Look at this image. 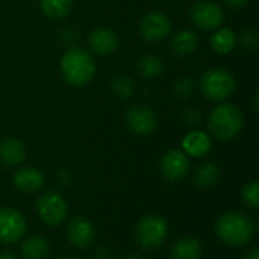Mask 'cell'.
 <instances>
[{
    "label": "cell",
    "mask_w": 259,
    "mask_h": 259,
    "mask_svg": "<svg viewBox=\"0 0 259 259\" xmlns=\"http://www.w3.org/2000/svg\"><path fill=\"white\" fill-rule=\"evenodd\" d=\"M220 179V168L214 162H203L200 167H197L194 175V182L197 187L206 190L214 187Z\"/></svg>",
    "instance_id": "44dd1931"
},
{
    "label": "cell",
    "mask_w": 259,
    "mask_h": 259,
    "mask_svg": "<svg viewBox=\"0 0 259 259\" xmlns=\"http://www.w3.org/2000/svg\"><path fill=\"white\" fill-rule=\"evenodd\" d=\"M168 235V225L161 215H146L143 217L137 228L135 237L138 244L146 250L159 249Z\"/></svg>",
    "instance_id": "5b68a950"
},
{
    "label": "cell",
    "mask_w": 259,
    "mask_h": 259,
    "mask_svg": "<svg viewBox=\"0 0 259 259\" xmlns=\"http://www.w3.org/2000/svg\"><path fill=\"white\" fill-rule=\"evenodd\" d=\"M159 168H161L162 176L167 181L178 182V181H182L187 176V173L190 170V161H188V156L184 152H181V150H168L162 156Z\"/></svg>",
    "instance_id": "7c38bea8"
},
{
    "label": "cell",
    "mask_w": 259,
    "mask_h": 259,
    "mask_svg": "<svg viewBox=\"0 0 259 259\" xmlns=\"http://www.w3.org/2000/svg\"><path fill=\"white\" fill-rule=\"evenodd\" d=\"M240 42L246 50H255L258 47V33L255 30H244L240 36Z\"/></svg>",
    "instance_id": "4316f807"
},
{
    "label": "cell",
    "mask_w": 259,
    "mask_h": 259,
    "mask_svg": "<svg viewBox=\"0 0 259 259\" xmlns=\"http://www.w3.org/2000/svg\"><path fill=\"white\" fill-rule=\"evenodd\" d=\"M199 46V36L193 30H181L171 38V47L173 52L178 53L179 56H188L196 52Z\"/></svg>",
    "instance_id": "ac0fdd59"
},
{
    "label": "cell",
    "mask_w": 259,
    "mask_h": 259,
    "mask_svg": "<svg viewBox=\"0 0 259 259\" xmlns=\"http://www.w3.org/2000/svg\"><path fill=\"white\" fill-rule=\"evenodd\" d=\"M244 126V115L241 109L234 103H220L215 106L208 117V129L209 132L222 140L229 141L235 138Z\"/></svg>",
    "instance_id": "3957f363"
},
{
    "label": "cell",
    "mask_w": 259,
    "mask_h": 259,
    "mask_svg": "<svg viewBox=\"0 0 259 259\" xmlns=\"http://www.w3.org/2000/svg\"><path fill=\"white\" fill-rule=\"evenodd\" d=\"M26 220L14 208H0V241L6 244L17 243L24 237Z\"/></svg>",
    "instance_id": "9c48e42d"
},
{
    "label": "cell",
    "mask_w": 259,
    "mask_h": 259,
    "mask_svg": "<svg viewBox=\"0 0 259 259\" xmlns=\"http://www.w3.org/2000/svg\"><path fill=\"white\" fill-rule=\"evenodd\" d=\"M14 185L23 193H36L44 187V175L35 167L20 168L14 175Z\"/></svg>",
    "instance_id": "5bb4252c"
},
{
    "label": "cell",
    "mask_w": 259,
    "mask_h": 259,
    "mask_svg": "<svg viewBox=\"0 0 259 259\" xmlns=\"http://www.w3.org/2000/svg\"><path fill=\"white\" fill-rule=\"evenodd\" d=\"M39 3L44 15L52 20H61L67 17L73 8V0H39Z\"/></svg>",
    "instance_id": "603a6c76"
},
{
    "label": "cell",
    "mask_w": 259,
    "mask_h": 259,
    "mask_svg": "<svg viewBox=\"0 0 259 259\" xmlns=\"http://www.w3.org/2000/svg\"><path fill=\"white\" fill-rule=\"evenodd\" d=\"M61 74L71 87H83L93 80L96 62L88 50L71 47L61 58Z\"/></svg>",
    "instance_id": "6da1fadb"
},
{
    "label": "cell",
    "mask_w": 259,
    "mask_h": 259,
    "mask_svg": "<svg viewBox=\"0 0 259 259\" xmlns=\"http://www.w3.org/2000/svg\"><path fill=\"white\" fill-rule=\"evenodd\" d=\"M250 0H225V3L231 8H235V9H240V8H244Z\"/></svg>",
    "instance_id": "f546056e"
},
{
    "label": "cell",
    "mask_w": 259,
    "mask_h": 259,
    "mask_svg": "<svg viewBox=\"0 0 259 259\" xmlns=\"http://www.w3.org/2000/svg\"><path fill=\"white\" fill-rule=\"evenodd\" d=\"M134 80L126 76H117L111 82V91L118 97V99H131L134 94Z\"/></svg>",
    "instance_id": "cb8c5ba5"
},
{
    "label": "cell",
    "mask_w": 259,
    "mask_h": 259,
    "mask_svg": "<svg viewBox=\"0 0 259 259\" xmlns=\"http://www.w3.org/2000/svg\"><path fill=\"white\" fill-rule=\"evenodd\" d=\"M49 252V241L42 237H29L21 244V255L24 259H46Z\"/></svg>",
    "instance_id": "ffe728a7"
},
{
    "label": "cell",
    "mask_w": 259,
    "mask_h": 259,
    "mask_svg": "<svg viewBox=\"0 0 259 259\" xmlns=\"http://www.w3.org/2000/svg\"><path fill=\"white\" fill-rule=\"evenodd\" d=\"M124 259H144L141 255H129V256H126Z\"/></svg>",
    "instance_id": "836d02e7"
},
{
    "label": "cell",
    "mask_w": 259,
    "mask_h": 259,
    "mask_svg": "<svg viewBox=\"0 0 259 259\" xmlns=\"http://www.w3.org/2000/svg\"><path fill=\"white\" fill-rule=\"evenodd\" d=\"M191 23L200 30H214L219 29L225 21V12L222 6L211 0H202L191 6L190 9Z\"/></svg>",
    "instance_id": "8992f818"
},
{
    "label": "cell",
    "mask_w": 259,
    "mask_h": 259,
    "mask_svg": "<svg viewBox=\"0 0 259 259\" xmlns=\"http://www.w3.org/2000/svg\"><path fill=\"white\" fill-rule=\"evenodd\" d=\"M199 120H200V114H199L194 108L187 109V121H185V123H188V124H196Z\"/></svg>",
    "instance_id": "f1b7e54d"
},
{
    "label": "cell",
    "mask_w": 259,
    "mask_h": 259,
    "mask_svg": "<svg viewBox=\"0 0 259 259\" xmlns=\"http://www.w3.org/2000/svg\"><path fill=\"white\" fill-rule=\"evenodd\" d=\"M137 68L141 73V76H144L147 79H155V77H158V76H161L164 73L165 64H164L162 58H159L158 55L149 53V55H144L138 61Z\"/></svg>",
    "instance_id": "7402d4cb"
},
{
    "label": "cell",
    "mask_w": 259,
    "mask_h": 259,
    "mask_svg": "<svg viewBox=\"0 0 259 259\" xmlns=\"http://www.w3.org/2000/svg\"><path fill=\"white\" fill-rule=\"evenodd\" d=\"M237 44V35L229 27H222L214 32L211 36V46L215 53L219 55H229Z\"/></svg>",
    "instance_id": "d6986e66"
},
{
    "label": "cell",
    "mask_w": 259,
    "mask_h": 259,
    "mask_svg": "<svg viewBox=\"0 0 259 259\" xmlns=\"http://www.w3.org/2000/svg\"><path fill=\"white\" fill-rule=\"evenodd\" d=\"M59 259H79V258H76V256H62V258H59Z\"/></svg>",
    "instance_id": "e575fe53"
},
{
    "label": "cell",
    "mask_w": 259,
    "mask_h": 259,
    "mask_svg": "<svg viewBox=\"0 0 259 259\" xmlns=\"http://www.w3.org/2000/svg\"><path fill=\"white\" fill-rule=\"evenodd\" d=\"M202 244L194 237H181L170 247V259H200Z\"/></svg>",
    "instance_id": "e0dca14e"
},
{
    "label": "cell",
    "mask_w": 259,
    "mask_h": 259,
    "mask_svg": "<svg viewBox=\"0 0 259 259\" xmlns=\"http://www.w3.org/2000/svg\"><path fill=\"white\" fill-rule=\"evenodd\" d=\"M140 33L147 42H159L171 33V20L161 11L149 12L141 20Z\"/></svg>",
    "instance_id": "ba28073f"
},
{
    "label": "cell",
    "mask_w": 259,
    "mask_h": 259,
    "mask_svg": "<svg viewBox=\"0 0 259 259\" xmlns=\"http://www.w3.org/2000/svg\"><path fill=\"white\" fill-rule=\"evenodd\" d=\"M244 259H259L258 247H253V249H250V252H247V255L244 256Z\"/></svg>",
    "instance_id": "4dcf8cb0"
},
{
    "label": "cell",
    "mask_w": 259,
    "mask_h": 259,
    "mask_svg": "<svg viewBox=\"0 0 259 259\" xmlns=\"http://www.w3.org/2000/svg\"><path fill=\"white\" fill-rule=\"evenodd\" d=\"M88 44H90V49L93 53H96L99 56H108L118 50L120 38H118L117 32H114L112 29L99 27L91 32V35L88 38Z\"/></svg>",
    "instance_id": "4fadbf2b"
},
{
    "label": "cell",
    "mask_w": 259,
    "mask_h": 259,
    "mask_svg": "<svg viewBox=\"0 0 259 259\" xmlns=\"http://www.w3.org/2000/svg\"><path fill=\"white\" fill-rule=\"evenodd\" d=\"M94 259H114V253L108 247H97Z\"/></svg>",
    "instance_id": "83f0119b"
},
{
    "label": "cell",
    "mask_w": 259,
    "mask_h": 259,
    "mask_svg": "<svg viewBox=\"0 0 259 259\" xmlns=\"http://www.w3.org/2000/svg\"><path fill=\"white\" fill-rule=\"evenodd\" d=\"M67 240L76 249H87L93 244L96 238L94 225L85 217H73L67 225Z\"/></svg>",
    "instance_id": "8fae6325"
},
{
    "label": "cell",
    "mask_w": 259,
    "mask_h": 259,
    "mask_svg": "<svg viewBox=\"0 0 259 259\" xmlns=\"http://www.w3.org/2000/svg\"><path fill=\"white\" fill-rule=\"evenodd\" d=\"M200 90L203 96L211 102H225L237 90V80L234 74L225 68L206 70L200 79Z\"/></svg>",
    "instance_id": "277c9868"
},
{
    "label": "cell",
    "mask_w": 259,
    "mask_h": 259,
    "mask_svg": "<svg viewBox=\"0 0 259 259\" xmlns=\"http://www.w3.org/2000/svg\"><path fill=\"white\" fill-rule=\"evenodd\" d=\"M0 259H15V256L11 252L3 250V252H0Z\"/></svg>",
    "instance_id": "1f68e13d"
},
{
    "label": "cell",
    "mask_w": 259,
    "mask_h": 259,
    "mask_svg": "<svg viewBox=\"0 0 259 259\" xmlns=\"http://www.w3.org/2000/svg\"><path fill=\"white\" fill-rule=\"evenodd\" d=\"M173 90H175V94L179 99L187 100V99H190L194 94V82L190 77H181V79L176 80Z\"/></svg>",
    "instance_id": "484cf974"
},
{
    "label": "cell",
    "mask_w": 259,
    "mask_h": 259,
    "mask_svg": "<svg viewBox=\"0 0 259 259\" xmlns=\"http://www.w3.org/2000/svg\"><path fill=\"white\" fill-rule=\"evenodd\" d=\"M182 147H184L185 155H190L193 158H202L211 152L212 143L208 134L200 132V131H193L184 137Z\"/></svg>",
    "instance_id": "9a60e30c"
},
{
    "label": "cell",
    "mask_w": 259,
    "mask_h": 259,
    "mask_svg": "<svg viewBox=\"0 0 259 259\" xmlns=\"http://www.w3.org/2000/svg\"><path fill=\"white\" fill-rule=\"evenodd\" d=\"M256 231L255 220L241 212H226L215 223L217 237L229 246L247 244Z\"/></svg>",
    "instance_id": "7a4b0ae2"
},
{
    "label": "cell",
    "mask_w": 259,
    "mask_h": 259,
    "mask_svg": "<svg viewBox=\"0 0 259 259\" xmlns=\"http://www.w3.org/2000/svg\"><path fill=\"white\" fill-rule=\"evenodd\" d=\"M258 93H256V94H255V99H253V109H255V111H258Z\"/></svg>",
    "instance_id": "d6a6232c"
},
{
    "label": "cell",
    "mask_w": 259,
    "mask_h": 259,
    "mask_svg": "<svg viewBox=\"0 0 259 259\" xmlns=\"http://www.w3.org/2000/svg\"><path fill=\"white\" fill-rule=\"evenodd\" d=\"M26 158V147L18 138H2L0 140V161L6 165H18Z\"/></svg>",
    "instance_id": "2e32d148"
},
{
    "label": "cell",
    "mask_w": 259,
    "mask_h": 259,
    "mask_svg": "<svg viewBox=\"0 0 259 259\" xmlns=\"http://www.w3.org/2000/svg\"><path fill=\"white\" fill-rule=\"evenodd\" d=\"M126 124L134 134L146 137V135H150L156 129L158 120H156L155 112L150 108L134 105L126 112Z\"/></svg>",
    "instance_id": "30bf717a"
},
{
    "label": "cell",
    "mask_w": 259,
    "mask_h": 259,
    "mask_svg": "<svg viewBox=\"0 0 259 259\" xmlns=\"http://www.w3.org/2000/svg\"><path fill=\"white\" fill-rule=\"evenodd\" d=\"M36 212L47 226H59L67 217L68 206L59 193L47 191L38 199Z\"/></svg>",
    "instance_id": "52a82bcc"
},
{
    "label": "cell",
    "mask_w": 259,
    "mask_h": 259,
    "mask_svg": "<svg viewBox=\"0 0 259 259\" xmlns=\"http://www.w3.org/2000/svg\"><path fill=\"white\" fill-rule=\"evenodd\" d=\"M241 196H243V200L247 206L256 209L259 206V185L258 182H249L244 185L243 191H241Z\"/></svg>",
    "instance_id": "d4e9b609"
}]
</instances>
